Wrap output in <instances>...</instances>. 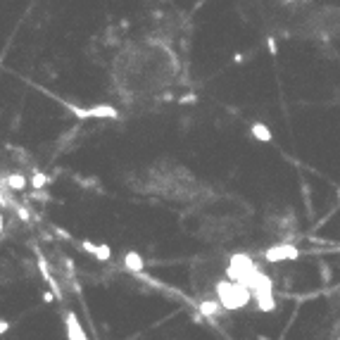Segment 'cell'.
<instances>
[{"label":"cell","instance_id":"obj_1","mask_svg":"<svg viewBox=\"0 0 340 340\" xmlns=\"http://www.w3.org/2000/svg\"><path fill=\"white\" fill-rule=\"evenodd\" d=\"M181 62L169 43L160 38L129 41L112 60V86L126 105H145L171 90Z\"/></svg>","mask_w":340,"mask_h":340},{"label":"cell","instance_id":"obj_2","mask_svg":"<svg viewBox=\"0 0 340 340\" xmlns=\"http://www.w3.org/2000/svg\"><path fill=\"white\" fill-rule=\"evenodd\" d=\"M297 29L317 41L340 38V7L338 5H319L309 12H302V22Z\"/></svg>","mask_w":340,"mask_h":340},{"label":"cell","instance_id":"obj_3","mask_svg":"<svg viewBox=\"0 0 340 340\" xmlns=\"http://www.w3.org/2000/svg\"><path fill=\"white\" fill-rule=\"evenodd\" d=\"M214 293H217V300L221 302V307L229 309V312H236V309H243L250 305L253 300V290L245 283H238V281H231V278H221L219 283L214 285Z\"/></svg>","mask_w":340,"mask_h":340},{"label":"cell","instance_id":"obj_4","mask_svg":"<svg viewBox=\"0 0 340 340\" xmlns=\"http://www.w3.org/2000/svg\"><path fill=\"white\" fill-rule=\"evenodd\" d=\"M255 271H257V266H255V262L248 255H233L229 259V264H226V278L245 285H248V281H250V276Z\"/></svg>","mask_w":340,"mask_h":340},{"label":"cell","instance_id":"obj_5","mask_svg":"<svg viewBox=\"0 0 340 340\" xmlns=\"http://www.w3.org/2000/svg\"><path fill=\"white\" fill-rule=\"evenodd\" d=\"M297 248L290 245V243H278V245H271L269 250H264V259L266 262H288V259H297Z\"/></svg>","mask_w":340,"mask_h":340},{"label":"cell","instance_id":"obj_6","mask_svg":"<svg viewBox=\"0 0 340 340\" xmlns=\"http://www.w3.org/2000/svg\"><path fill=\"white\" fill-rule=\"evenodd\" d=\"M65 329H67V340H88L86 331L81 329V324H79V319H77L74 312H67Z\"/></svg>","mask_w":340,"mask_h":340},{"label":"cell","instance_id":"obj_7","mask_svg":"<svg viewBox=\"0 0 340 340\" xmlns=\"http://www.w3.org/2000/svg\"><path fill=\"white\" fill-rule=\"evenodd\" d=\"M81 119H105V117H117V110H112L107 105H98V107H88V110H77L74 107Z\"/></svg>","mask_w":340,"mask_h":340},{"label":"cell","instance_id":"obj_8","mask_svg":"<svg viewBox=\"0 0 340 340\" xmlns=\"http://www.w3.org/2000/svg\"><path fill=\"white\" fill-rule=\"evenodd\" d=\"M221 302L219 300H200V314L205 319H214V317H219V312H221Z\"/></svg>","mask_w":340,"mask_h":340},{"label":"cell","instance_id":"obj_9","mask_svg":"<svg viewBox=\"0 0 340 340\" xmlns=\"http://www.w3.org/2000/svg\"><path fill=\"white\" fill-rule=\"evenodd\" d=\"M124 266L129 269V271H133V274H138V271H143V266H145V262H143V257L138 253H133V250H129V253L124 255Z\"/></svg>","mask_w":340,"mask_h":340},{"label":"cell","instance_id":"obj_10","mask_svg":"<svg viewBox=\"0 0 340 340\" xmlns=\"http://www.w3.org/2000/svg\"><path fill=\"white\" fill-rule=\"evenodd\" d=\"M255 302H257V309L259 312H274L276 309V300L271 293H262V295H255Z\"/></svg>","mask_w":340,"mask_h":340},{"label":"cell","instance_id":"obj_11","mask_svg":"<svg viewBox=\"0 0 340 340\" xmlns=\"http://www.w3.org/2000/svg\"><path fill=\"white\" fill-rule=\"evenodd\" d=\"M253 136L255 138H259V141H264V143L271 141V131H269L264 124H253Z\"/></svg>","mask_w":340,"mask_h":340},{"label":"cell","instance_id":"obj_12","mask_svg":"<svg viewBox=\"0 0 340 340\" xmlns=\"http://www.w3.org/2000/svg\"><path fill=\"white\" fill-rule=\"evenodd\" d=\"M93 255H95V259H98V262H105V259H110V248H107V245H105V243H102V245H95V250H93Z\"/></svg>","mask_w":340,"mask_h":340},{"label":"cell","instance_id":"obj_13","mask_svg":"<svg viewBox=\"0 0 340 340\" xmlns=\"http://www.w3.org/2000/svg\"><path fill=\"white\" fill-rule=\"evenodd\" d=\"M7 329H10V324H7V321H0V333H7Z\"/></svg>","mask_w":340,"mask_h":340}]
</instances>
